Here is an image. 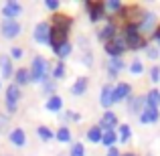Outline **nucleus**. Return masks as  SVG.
Segmentation results:
<instances>
[{"label": "nucleus", "instance_id": "nucleus-12", "mask_svg": "<svg viewBox=\"0 0 160 156\" xmlns=\"http://www.w3.org/2000/svg\"><path fill=\"white\" fill-rule=\"evenodd\" d=\"M116 124H118V116L113 112H106L102 116V120H99L98 126L102 130H113V128H116Z\"/></svg>", "mask_w": 160, "mask_h": 156}, {"label": "nucleus", "instance_id": "nucleus-2", "mask_svg": "<svg viewBox=\"0 0 160 156\" xmlns=\"http://www.w3.org/2000/svg\"><path fill=\"white\" fill-rule=\"evenodd\" d=\"M28 73H31V81H47L49 79V65H47V61H45L41 55H37V57L32 59V63H31Z\"/></svg>", "mask_w": 160, "mask_h": 156}, {"label": "nucleus", "instance_id": "nucleus-13", "mask_svg": "<svg viewBox=\"0 0 160 156\" xmlns=\"http://www.w3.org/2000/svg\"><path fill=\"white\" fill-rule=\"evenodd\" d=\"M0 73H2L4 79L12 77L14 75V71H12V61L8 55H0Z\"/></svg>", "mask_w": 160, "mask_h": 156}, {"label": "nucleus", "instance_id": "nucleus-15", "mask_svg": "<svg viewBox=\"0 0 160 156\" xmlns=\"http://www.w3.org/2000/svg\"><path fill=\"white\" fill-rule=\"evenodd\" d=\"M154 23H156V14H154V12H146L144 18H142V23L138 24V31H140V33H148V31H152Z\"/></svg>", "mask_w": 160, "mask_h": 156}, {"label": "nucleus", "instance_id": "nucleus-18", "mask_svg": "<svg viewBox=\"0 0 160 156\" xmlns=\"http://www.w3.org/2000/svg\"><path fill=\"white\" fill-rule=\"evenodd\" d=\"M108 67H109V71H108L109 77H118V73L126 67V63H124V59H122V57H113V59H109V65Z\"/></svg>", "mask_w": 160, "mask_h": 156}, {"label": "nucleus", "instance_id": "nucleus-27", "mask_svg": "<svg viewBox=\"0 0 160 156\" xmlns=\"http://www.w3.org/2000/svg\"><path fill=\"white\" fill-rule=\"evenodd\" d=\"M142 103H146V102H144V98H130V102H128V109H130V112H140Z\"/></svg>", "mask_w": 160, "mask_h": 156}, {"label": "nucleus", "instance_id": "nucleus-23", "mask_svg": "<svg viewBox=\"0 0 160 156\" xmlns=\"http://www.w3.org/2000/svg\"><path fill=\"white\" fill-rule=\"evenodd\" d=\"M61 105H63L61 98H59V95H51V98L47 99V103H45V108H47L49 112H59V109H61Z\"/></svg>", "mask_w": 160, "mask_h": 156}, {"label": "nucleus", "instance_id": "nucleus-35", "mask_svg": "<svg viewBox=\"0 0 160 156\" xmlns=\"http://www.w3.org/2000/svg\"><path fill=\"white\" fill-rule=\"evenodd\" d=\"M150 79H152V83L160 81V67H152L150 69Z\"/></svg>", "mask_w": 160, "mask_h": 156}, {"label": "nucleus", "instance_id": "nucleus-43", "mask_svg": "<svg viewBox=\"0 0 160 156\" xmlns=\"http://www.w3.org/2000/svg\"><path fill=\"white\" fill-rule=\"evenodd\" d=\"M122 156H136L134 152H126V154H122Z\"/></svg>", "mask_w": 160, "mask_h": 156}, {"label": "nucleus", "instance_id": "nucleus-10", "mask_svg": "<svg viewBox=\"0 0 160 156\" xmlns=\"http://www.w3.org/2000/svg\"><path fill=\"white\" fill-rule=\"evenodd\" d=\"M158 116H160L158 108H148L146 105L140 113V124H154V122H158Z\"/></svg>", "mask_w": 160, "mask_h": 156}, {"label": "nucleus", "instance_id": "nucleus-4", "mask_svg": "<svg viewBox=\"0 0 160 156\" xmlns=\"http://www.w3.org/2000/svg\"><path fill=\"white\" fill-rule=\"evenodd\" d=\"M126 51H128V45H126L124 37H113L112 41L106 43V53L109 55V59L122 57V53H126Z\"/></svg>", "mask_w": 160, "mask_h": 156}, {"label": "nucleus", "instance_id": "nucleus-26", "mask_svg": "<svg viewBox=\"0 0 160 156\" xmlns=\"http://www.w3.org/2000/svg\"><path fill=\"white\" fill-rule=\"evenodd\" d=\"M37 134H39V138L41 140H51V138H55V132L53 130H49L47 126H39V128H37Z\"/></svg>", "mask_w": 160, "mask_h": 156}, {"label": "nucleus", "instance_id": "nucleus-33", "mask_svg": "<svg viewBox=\"0 0 160 156\" xmlns=\"http://www.w3.org/2000/svg\"><path fill=\"white\" fill-rule=\"evenodd\" d=\"M71 156H85V146L83 144H73L71 146Z\"/></svg>", "mask_w": 160, "mask_h": 156}, {"label": "nucleus", "instance_id": "nucleus-42", "mask_svg": "<svg viewBox=\"0 0 160 156\" xmlns=\"http://www.w3.org/2000/svg\"><path fill=\"white\" fill-rule=\"evenodd\" d=\"M154 41H158V43H160V27H156V28H154Z\"/></svg>", "mask_w": 160, "mask_h": 156}, {"label": "nucleus", "instance_id": "nucleus-40", "mask_svg": "<svg viewBox=\"0 0 160 156\" xmlns=\"http://www.w3.org/2000/svg\"><path fill=\"white\" fill-rule=\"evenodd\" d=\"M45 6L51 8V10H57L59 8V0H45Z\"/></svg>", "mask_w": 160, "mask_h": 156}, {"label": "nucleus", "instance_id": "nucleus-30", "mask_svg": "<svg viewBox=\"0 0 160 156\" xmlns=\"http://www.w3.org/2000/svg\"><path fill=\"white\" fill-rule=\"evenodd\" d=\"M55 53H57V57H61V59L69 57V53H71V43H65V45H61L59 49H55Z\"/></svg>", "mask_w": 160, "mask_h": 156}, {"label": "nucleus", "instance_id": "nucleus-34", "mask_svg": "<svg viewBox=\"0 0 160 156\" xmlns=\"http://www.w3.org/2000/svg\"><path fill=\"white\" fill-rule=\"evenodd\" d=\"M79 120H81V116L77 112H65V116H63V122H79Z\"/></svg>", "mask_w": 160, "mask_h": 156}, {"label": "nucleus", "instance_id": "nucleus-31", "mask_svg": "<svg viewBox=\"0 0 160 156\" xmlns=\"http://www.w3.org/2000/svg\"><path fill=\"white\" fill-rule=\"evenodd\" d=\"M53 24H63V27H71V18H67V16H63V14H55V16H53Z\"/></svg>", "mask_w": 160, "mask_h": 156}, {"label": "nucleus", "instance_id": "nucleus-36", "mask_svg": "<svg viewBox=\"0 0 160 156\" xmlns=\"http://www.w3.org/2000/svg\"><path fill=\"white\" fill-rule=\"evenodd\" d=\"M130 71H132V73H136V75H140L142 71H144V67H142L140 61H134L132 65H130Z\"/></svg>", "mask_w": 160, "mask_h": 156}, {"label": "nucleus", "instance_id": "nucleus-32", "mask_svg": "<svg viewBox=\"0 0 160 156\" xmlns=\"http://www.w3.org/2000/svg\"><path fill=\"white\" fill-rule=\"evenodd\" d=\"M53 77L55 79H63V77H65V65H63V63H57V65H55Z\"/></svg>", "mask_w": 160, "mask_h": 156}, {"label": "nucleus", "instance_id": "nucleus-9", "mask_svg": "<svg viewBox=\"0 0 160 156\" xmlns=\"http://www.w3.org/2000/svg\"><path fill=\"white\" fill-rule=\"evenodd\" d=\"M22 12V6H20L18 2H6L4 4V8H2V14H4V18H8V20H14L16 16Z\"/></svg>", "mask_w": 160, "mask_h": 156}, {"label": "nucleus", "instance_id": "nucleus-7", "mask_svg": "<svg viewBox=\"0 0 160 156\" xmlns=\"http://www.w3.org/2000/svg\"><path fill=\"white\" fill-rule=\"evenodd\" d=\"M49 39H51V24L39 23L35 27V41L37 43H43V45H49Z\"/></svg>", "mask_w": 160, "mask_h": 156}, {"label": "nucleus", "instance_id": "nucleus-41", "mask_svg": "<svg viewBox=\"0 0 160 156\" xmlns=\"http://www.w3.org/2000/svg\"><path fill=\"white\" fill-rule=\"evenodd\" d=\"M108 156H122L120 150L116 148V146H112V148H108Z\"/></svg>", "mask_w": 160, "mask_h": 156}, {"label": "nucleus", "instance_id": "nucleus-28", "mask_svg": "<svg viewBox=\"0 0 160 156\" xmlns=\"http://www.w3.org/2000/svg\"><path fill=\"white\" fill-rule=\"evenodd\" d=\"M130 134H132V128H130L128 124H122L120 126V142H128V138H130Z\"/></svg>", "mask_w": 160, "mask_h": 156}, {"label": "nucleus", "instance_id": "nucleus-25", "mask_svg": "<svg viewBox=\"0 0 160 156\" xmlns=\"http://www.w3.org/2000/svg\"><path fill=\"white\" fill-rule=\"evenodd\" d=\"M102 142L108 146V148L116 146V142H118V136H116V132H113V130H108V132H103V138H102Z\"/></svg>", "mask_w": 160, "mask_h": 156}, {"label": "nucleus", "instance_id": "nucleus-21", "mask_svg": "<svg viewBox=\"0 0 160 156\" xmlns=\"http://www.w3.org/2000/svg\"><path fill=\"white\" fill-rule=\"evenodd\" d=\"M102 138H103V130L99 128V126H91L89 130H87V140L89 142H102Z\"/></svg>", "mask_w": 160, "mask_h": 156}, {"label": "nucleus", "instance_id": "nucleus-6", "mask_svg": "<svg viewBox=\"0 0 160 156\" xmlns=\"http://www.w3.org/2000/svg\"><path fill=\"white\" fill-rule=\"evenodd\" d=\"M0 31H2V35H4V39H14V37H18L20 35V24L16 23V20H8V18H4L2 20V24H0Z\"/></svg>", "mask_w": 160, "mask_h": 156}, {"label": "nucleus", "instance_id": "nucleus-17", "mask_svg": "<svg viewBox=\"0 0 160 156\" xmlns=\"http://www.w3.org/2000/svg\"><path fill=\"white\" fill-rule=\"evenodd\" d=\"M8 138H10V142L14 146H18V148L27 144V136H24V130L22 128H14L10 134H8Z\"/></svg>", "mask_w": 160, "mask_h": 156}, {"label": "nucleus", "instance_id": "nucleus-24", "mask_svg": "<svg viewBox=\"0 0 160 156\" xmlns=\"http://www.w3.org/2000/svg\"><path fill=\"white\" fill-rule=\"evenodd\" d=\"M55 138H57L59 142H71V130L67 128V126H63V128H59L57 132H55Z\"/></svg>", "mask_w": 160, "mask_h": 156}, {"label": "nucleus", "instance_id": "nucleus-14", "mask_svg": "<svg viewBox=\"0 0 160 156\" xmlns=\"http://www.w3.org/2000/svg\"><path fill=\"white\" fill-rule=\"evenodd\" d=\"M98 37H99V41H103V43H108V41H112L113 37H116V24H113V20H109L106 27L98 33Z\"/></svg>", "mask_w": 160, "mask_h": 156}, {"label": "nucleus", "instance_id": "nucleus-39", "mask_svg": "<svg viewBox=\"0 0 160 156\" xmlns=\"http://www.w3.org/2000/svg\"><path fill=\"white\" fill-rule=\"evenodd\" d=\"M8 122H10V118H8L6 113H0V132L8 126Z\"/></svg>", "mask_w": 160, "mask_h": 156}, {"label": "nucleus", "instance_id": "nucleus-19", "mask_svg": "<svg viewBox=\"0 0 160 156\" xmlns=\"http://www.w3.org/2000/svg\"><path fill=\"white\" fill-rule=\"evenodd\" d=\"M87 85H89V79L87 77H79L77 81L73 83V87H71V93L73 95H83L87 91Z\"/></svg>", "mask_w": 160, "mask_h": 156}, {"label": "nucleus", "instance_id": "nucleus-37", "mask_svg": "<svg viewBox=\"0 0 160 156\" xmlns=\"http://www.w3.org/2000/svg\"><path fill=\"white\" fill-rule=\"evenodd\" d=\"M160 49H156V47H146V55H148L150 59H158L160 57Z\"/></svg>", "mask_w": 160, "mask_h": 156}, {"label": "nucleus", "instance_id": "nucleus-11", "mask_svg": "<svg viewBox=\"0 0 160 156\" xmlns=\"http://www.w3.org/2000/svg\"><path fill=\"white\" fill-rule=\"evenodd\" d=\"M130 93H132V87H130V83H118V85L113 87V103L126 99Z\"/></svg>", "mask_w": 160, "mask_h": 156}, {"label": "nucleus", "instance_id": "nucleus-38", "mask_svg": "<svg viewBox=\"0 0 160 156\" xmlns=\"http://www.w3.org/2000/svg\"><path fill=\"white\" fill-rule=\"evenodd\" d=\"M22 57V49L20 47H12L10 49V59H20Z\"/></svg>", "mask_w": 160, "mask_h": 156}, {"label": "nucleus", "instance_id": "nucleus-3", "mask_svg": "<svg viewBox=\"0 0 160 156\" xmlns=\"http://www.w3.org/2000/svg\"><path fill=\"white\" fill-rule=\"evenodd\" d=\"M67 31H69V27H63V24H51V39H49V45L55 49H59L61 45L69 43L67 41Z\"/></svg>", "mask_w": 160, "mask_h": 156}, {"label": "nucleus", "instance_id": "nucleus-29", "mask_svg": "<svg viewBox=\"0 0 160 156\" xmlns=\"http://www.w3.org/2000/svg\"><path fill=\"white\" fill-rule=\"evenodd\" d=\"M103 6H106V10H109V12L122 10V2L120 0H108V2H103Z\"/></svg>", "mask_w": 160, "mask_h": 156}, {"label": "nucleus", "instance_id": "nucleus-8", "mask_svg": "<svg viewBox=\"0 0 160 156\" xmlns=\"http://www.w3.org/2000/svg\"><path fill=\"white\" fill-rule=\"evenodd\" d=\"M87 12H89V18L95 23L106 16V6H103V2H87Z\"/></svg>", "mask_w": 160, "mask_h": 156}, {"label": "nucleus", "instance_id": "nucleus-16", "mask_svg": "<svg viewBox=\"0 0 160 156\" xmlns=\"http://www.w3.org/2000/svg\"><path fill=\"white\" fill-rule=\"evenodd\" d=\"M31 83V73H28L27 67H20V69H16L14 73V85H28Z\"/></svg>", "mask_w": 160, "mask_h": 156}, {"label": "nucleus", "instance_id": "nucleus-22", "mask_svg": "<svg viewBox=\"0 0 160 156\" xmlns=\"http://www.w3.org/2000/svg\"><path fill=\"white\" fill-rule=\"evenodd\" d=\"M112 103H113V87L106 85L102 89V105H103V108H109Z\"/></svg>", "mask_w": 160, "mask_h": 156}, {"label": "nucleus", "instance_id": "nucleus-5", "mask_svg": "<svg viewBox=\"0 0 160 156\" xmlns=\"http://www.w3.org/2000/svg\"><path fill=\"white\" fill-rule=\"evenodd\" d=\"M18 99H20V87L14 85V83H10V85L6 87V109L10 113L16 112V108H18Z\"/></svg>", "mask_w": 160, "mask_h": 156}, {"label": "nucleus", "instance_id": "nucleus-1", "mask_svg": "<svg viewBox=\"0 0 160 156\" xmlns=\"http://www.w3.org/2000/svg\"><path fill=\"white\" fill-rule=\"evenodd\" d=\"M124 39L130 51H138V49L146 47V41L142 37V33L138 31V24H126L124 28Z\"/></svg>", "mask_w": 160, "mask_h": 156}, {"label": "nucleus", "instance_id": "nucleus-20", "mask_svg": "<svg viewBox=\"0 0 160 156\" xmlns=\"http://www.w3.org/2000/svg\"><path fill=\"white\" fill-rule=\"evenodd\" d=\"M144 102H146L148 108H158V103H160V91L158 89H150L148 93H146Z\"/></svg>", "mask_w": 160, "mask_h": 156}]
</instances>
